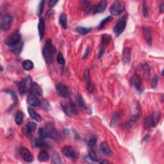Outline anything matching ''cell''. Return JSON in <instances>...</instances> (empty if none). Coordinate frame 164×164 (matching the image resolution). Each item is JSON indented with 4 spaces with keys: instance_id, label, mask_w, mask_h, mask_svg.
Instances as JSON below:
<instances>
[{
    "instance_id": "6da1fadb",
    "label": "cell",
    "mask_w": 164,
    "mask_h": 164,
    "mask_svg": "<svg viewBox=\"0 0 164 164\" xmlns=\"http://www.w3.org/2000/svg\"><path fill=\"white\" fill-rule=\"evenodd\" d=\"M56 48L53 46L52 40L46 41L42 49V55L47 64H52L53 62L54 55L56 52Z\"/></svg>"
},
{
    "instance_id": "7a4b0ae2",
    "label": "cell",
    "mask_w": 164,
    "mask_h": 164,
    "mask_svg": "<svg viewBox=\"0 0 164 164\" xmlns=\"http://www.w3.org/2000/svg\"><path fill=\"white\" fill-rule=\"evenodd\" d=\"M21 35L19 34V32L17 31L12 33L10 35H9L7 38L5 39V43L7 46L12 48L14 47L17 46L21 43Z\"/></svg>"
},
{
    "instance_id": "3957f363",
    "label": "cell",
    "mask_w": 164,
    "mask_h": 164,
    "mask_svg": "<svg viewBox=\"0 0 164 164\" xmlns=\"http://www.w3.org/2000/svg\"><path fill=\"white\" fill-rule=\"evenodd\" d=\"M61 106L65 114L68 116L76 115L78 113L77 107L74 103L72 101H63L61 102Z\"/></svg>"
},
{
    "instance_id": "277c9868",
    "label": "cell",
    "mask_w": 164,
    "mask_h": 164,
    "mask_svg": "<svg viewBox=\"0 0 164 164\" xmlns=\"http://www.w3.org/2000/svg\"><path fill=\"white\" fill-rule=\"evenodd\" d=\"M62 153L65 156L71 160H73V161L78 160L79 158V153L78 151L71 145H65L63 147L62 149Z\"/></svg>"
},
{
    "instance_id": "5b68a950",
    "label": "cell",
    "mask_w": 164,
    "mask_h": 164,
    "mask_svg": "<svg viewBox=\"0 0 164 164\" xmlns=\"http://www.w3.org/2000/svg\"><path fill=\"white\" fill-rule=\"evenodd\" d=\"M34 82L32 81L30 78H26L22 80L21 82H17L18 89L20 94H24L26 92H30L31 86Z\"/></svg>"
},
{
    "instance_id": "8992f818",
    "label": "cell",
    "mask_w": 164,
    "mask_h": 164,
    "mask_svg": "<svg viewBox=\"0 0 164 164\" xmlns=\"http://www.w3.org/2000/svg\"><path fill=\"white\" fill-rule=\"evenodd\" d=\"M48 137L52 138L54 140H57L59 138V134H58L55 126L52 122H47L45 124V127Z\"/></svg>"
},
{
    "instance_id": "52a82bcc",
    "label": "cell",
    "mask_w": 164,
    "mask_h": 164,
    "mask_svg": "<svg viewBox=\"0 0 164 164\" xmlns=\"http://www.w3.org/2000/svg\"><path fill=\"white\" fill-rule=\"evenodd\" d=\"M127 24V16H123L117 21L114 29V32L116 36H119L125 31Z\"/></svg>"
},
{
    "instance_id": "ba28073f",
    "label": "cell",
    "mask_w": 164,
    "mask_h": 164,
    "mask_svg": "<svg viewBox=\"0 0 164 164\" xmlns=\"http://www.w3.org/2000/svg\"><path fill=\"white\" fill-rule=\"evenodd\" d=\"M13 21V17L10 14H6L1 17L0 27L3 32H7L11 27Z\"/></svg>"
},
{
    "instance_id": "9c48e42d",
    "label": "cell",
    "mask_w": 164,
    "mask_h": 164,
    "mask_svg": "<svg viewBox=\"0 0 164 164\" xmlns=\"http://www.w3.org/2000/svg\"><path fill=\"white\" fill-rule=\"evenodd\" d=\"M125 9V3L121 1H116L112 3L110 8V12L112 16L120 15Z\"/></svg>"
},
{
    "instance_id": "30bf717a",
    "label": "cell",
    "mask_w": 164,
    "mask_h": 164,
    "mask_svg": "<svg viewBox=\"0 0 164 164\" xmlns=\"http://www.w3.org/2000/svg\"><path fill=\"white\" fill-rule=\"evenodd\" d=\"M37 125L34 122H29L26 125L23 127V133L25 136L28 138H31L33 136V133L36 130Z\"/></svg>"
},
{
    "instance_id": "8fae6325",
    "label": "cell",
    "mask_w": 164,
    "mask_h": 164,
    "mask_svg": "<svg viewBox=\"0 0 164 164\" xmlns=\"http://www.w3.org/2000/svg\"><path fill=\"white\" fill-rule=\"evenodd\" d=\"M110 39H111V37L109 35L104 34L103 35V37H102V39H101V45L100 49L99 54H98V58H101L103 56V54L105 52V49H106L107 46H108L109 42H110Z\"/></svg>"
},
{
    "instance_id": "7c38bea8",
    "label": "cell",
    "mask_w": 164,
    "mask_h": 164,
    "mask_svg": "<svg viewBox=\"0 0 164 164\" xmlns=\"http://www.w3.org/2000/svg\"><path fill=\"white\" fill-rule=\"evenodd\" d=\"M56 91L58 96L62 97L67 98L69 97V95H70L69 88L62 83H57L56 85Z\"/></svg>"
},
{
    "instance_id": "4fadbf2b",
    "label": "cell",
    "mask_w": 164,
    "mask_h": 164,
    "mask_svg": "<svg viewBox=\"0 0 164 164\" xmlns=\"http://www.w3.org/2000/svg\"><path fill=\"white\" fill-rule=\"evenodd\" d=\"M130 83L135 89H136L140 92H142L143 90L142 79L138 74H135L133 76H132V77L130 79Z\"/></svg>"
},
{
    "instance_id": "5bb4252c",
    "label": "cell",
    "mask_w": 164,
    "mask_h": 164,
    "mask_svg": "<svg viewBox=\"0 0 164 164\" xmlns=\"http://www.w3.org/2000/svg\"><path fill=\"white\" fill-rule=\"evenodd\" d=\"M20 155L22 156V158L24 159V161H26L28 163H31L34 161V156L32 154V153L28 150L26 148H21L20 149Z\"/></svg>"
},
{
    "instance_id": "9a60e30c",
    "label": "cell",
    "mask_w": 164,
    "mask_h": 164,
    "mask_svg": "<svg viewBox=\"0 0 164 164\" xmlns=\"http://www.w3.org/2000/svg\"><path fill=\"white\" fill-rule=\"evenodd\" d=\"M143 37L148 44L151 46L152 44V29L151 27L144 26L143 28Z\"/></svg>"
},
{
    "instance_id": "2e32d148",
    "label": "cell",
    "mask_w": 164,
    "mask_h": 164,
    "mask_svg": "<svg viewBox=\"0 0 164 164\" xmlns=\"http://www.w3.org/2000/svg\"><path fill=\"white\" fill-rule=\"evenodd\" d=\"M160 117H161V114L158 112L153 113V114L149 117H148L151 127H155L157 126L158 122L160 121Z\"/></svg>"
},
{
    "instance_id": "e0dca14e",
    "label": "cell",
    "mask_w": 164,
    "mask_h": 164,
    "mask_svg": "<svg viewBox=\"0 0 164 164\" xmlns=\"http://www.w3.org/2000/svg\"><path fill=\"white\" fill-rule=\"evenodd\" d=\"M28 103L32 107H39L41 105V101L36 95L33 94H30L28 96L27 99Z\"/></svg>"
},
{
    "instance_id": "ac0fdd59",
    "label": "cell",
    "mask_w": 164,
    "mask_h": 164,
    "mask_svg": "<svg viewBox=\"0 0 164 164\" xmlns=\"http://www.w3.org/2000/svg\"><path fill=\"white\" fill-rule=\"evenodd\" d=\"M30 94H33L36 96H42L43 91L42 89L38 83L35 82H33L32 85L31 86Z\"/></svg>"
},
{
    "instance_id": "d6986e66",
    "label": "cell",
    "mask_w": 164,
    "mask_h": 164,
    "mask_svg": "<svg viewBox=\"0 0 164 164\" xmlns=\"http://www.w3.org/2000/svg\"><path fill=\"white\" fill-rule=\"evenodd\" d=\"M38 30L40 40L41 41L45 34V21L43 17H41L39 19V22L38 24Z\"/></svg>"
},
{
    "instance_id": "ffe728a7",
    "label": "cell",
    "mask_w": 164,
    "mask_h": 164,
    "mask_svg": "<svg viewBox=\"0 0 164 164\" xmlns=\"http://www.w3.org/2000/svg\"><path fill=\"white\" fill-rule=\"evenodd\" d=\"M100 149L101 151L103 152L105 155L109 156L113 155V152L112 151L111 149L109 147V145L106 142H102L100 144Z\"/></svg>"
},
{
    "instance_id": "44dd1931",
    "label": "cell",
    "mask_w": 164,
    "mask_h": 164,
    "mask_svg": "<svg viewBox=\"0 0 164 164\" xmlns=\"http://www.w3.org/2000/svg\"><path fill=\"white\" fill-rule=\"evenodd\" d=\"M107 3L105 1H101L98 4L94 6V8L92 10L94 11V13H101L105 11V10L107 8Z\"/></svg>"
},
{
    "instance_id": "7402d4cb",
    "label": "cell",
    "mask_w": 164,
    "mask_h": 164,
    "mask_svg": "<svg viewBox=\"0 0 164 164\" xmlns=\"http://www.w3.org/2000/svg\"><path fill=\"white\" fill-rule=\"evenodd\" d=\"M28 114L30 115V116L32 119H34L37 122H41L42 121V117L38 113L36 112L34 109H33L32 108L29 107L28 108Z\"/></svg>"
},
{
    "instance_id": "603a6c76",
    "label": "cell",
    "mask_w": 164,
    "mask_h": 164,
    "mask_svg": "<svg viewBox=\"0 0 164 164\" xmlns=\"http://www.w3.org/2000/svg\"><path fill=\"white\" fill-rule=\"evenodd\" d=\"M131 60V49L126 48L124 49L122 54V61L125 64H129Z\"/></svg>"
},
{
    "instance_id": "cb8c5ba5",
    "label": "cell",
    "mask_w": 164,
    "mask_h": 164,
    "mask_svg": "<svg viewBox=\"0 0 164 164\" xmlns=\"http://www.w3.org/2000/svg\"><path fill=\"white\" fill-rule=\"evenodd\" d=\"M35 146L39 148H43L48 147V144L45 141V139H43L42 138H38L37 139H35L34 141Z\"/></svg>"
},
{
    "instance_id": "d4e9b609",
    "label": "cell",
    "mask_w": 164,
    "mask_h": 164,
    "mask_svg": "<svg viewBox=\"0 0 164 164\" xmlns=\"http://www.w3.org/2000/svg\"><path fill=\"white\" fill-rule=\"evenodd\" d=\"M59 23L61 26L64 29H67V16L66 14L62 13L59 17Z\"/></svg>"
},
{
    "instance_id": "484cf974",
    "label": "cell",
    "mask_w": 164,
    "mask_h": 164,
    "mask_svg": "<svg viewBox=\"0 0 164 164\" xmlns=\"http://www.w3.org/2000/svg\"><path fill=\"white\" fill-rule=\"evenodd\" d=\"M22 66L26 71H31L34 67V64L30 60H25L22 64Z\"/></svg>"
},
{
    "instance_id": "4316f807",
    "label": "cell",
    "mask_w": 164,
    "mask_h": 164,
    "mask_svg": "<svg viewBox=\"0 0 164 164\" xmlns=\"http://www.w3.org/2000/svg\"><path fill=\"white\" fill-rule=\"evenodd\" d=\"M23 121H24L23 112L20 110L17 111L15 116V122L17 125H21L23 123Z\"/></svg>"
},
{
    "instance_id": "83f0119b",
    "label": "cell",
    "mask_w": 164,
    "mask_h": 164,
    "mask_svg": "<svg viewBox=\"0 0 164 164\" xmlns=\"http://www.w3.org/2000/svg\"><path fill=\"white\" fill-rule=\"evenodd\" d=\"M49 159V154L45 151H42L40 152L38 156V160L40 162H48Z\"/></svg>"
},
{
    "instance_id": "f1b7e54d",
    "label": "cell",
    "mask_w": 164,
    "mask_h": 164,
    "mask_svg": "<svg viewBox=\"0 0 164 164\" xmlns=\"http://www.w3.org/2000/svg\"><path fill=\"white\" fill-rule=\"evenodd\" d=\"M76 30L79 34L82 35H84L87 34H89V32L92 30V28H86V27H82V26H78L76 27Z\"/></svg>"
},
{
    "instance_id": "f546056e",
    "label": "cell",
    "mask_w": 164,
    "mask_h": 164,
    "mask_svg": "<svg viewBox=\"0 0 164 164\" xmlns=\"http://www.w3.org/2000/svg\"><path fill=\"white\" fill-rule=\"evenodd\" d=\"M112 19H113V17L112 16H108L105 18V19L102 20L101 21V23H100L99 26H98V27H97L98 30H102V29L105 26V25H106L108 23H109L110 21H111Z\"/></svg>"
},
{
    "instance_id": "4dcf8cb0",
    "label": "cell",
    "mask_w": 164,
    "mask_h": 164,
    "mask_svg": "<svg viewBox=\"0 0 164 164\" xmlns=\"http://www.w3.org/2000/svg\"><path fill=\"white\" fill-rule=\"evenodd\" d=\"M89 157L91 160H92L93 162H99V158H98L97 155L96 153V152L92 149V150H90L89 152Z\"/></svg>"
},
{
    "instance_id": "1f68e13d",
    "label": "cell",
    "mask_w": 164,
    "mask_h": 164,
    "mask_svg": "<svg viewBox=\"0 0 164 164\" xmlns=\"http://www.w3.org/2000/svg\"><path fill=\"white\" fill-rule=\"evenodd\" d=\"M38 133H39V137L40 138H42L43 139H46V138H48V133L45 128L44 127H40L38 130Z\"/></svg>"
},
{
    "instance_id": "d6a6232c",
    "label": "cell",
    "mask_w": 164,
    "mask_h": 164,
    "mask_svg": "<svg viewBox=\"0 0 164 164\" xmlns=\"http://www.w3.org/2000/svg\"><path fill=\"white\" fill-rule=\"evenodd\" d=\"M52 163H62V162L60 159V157L58 153L54 152L52 155Z\"/></svg>"
},
{
    "instance_id": "836d02e7",
    "label": "cell",
    "mask_w": 164,
    "mask_h": 164,
    "mask_svg": "<svg viewBox=\"0 0 164 164\" xmlns=\"http://www.w3.org/2000/svg\"><path fill=\"white\" fill-rule=\"evenodd\" d=\"M23 43H22V44L20 43L19 44H18L17 46L14 47V48H11V51H12V52H13L14 54H18L21 52L22 49H23Z\"/></svg>"
},
{
    "instance_id": "e575fe53",
    "label": "cell",
    "mask_w": 164,
    "mask_h": 164,
    "mask_svg": "<svg viewBox=\"0 0 164 164\" xmlns=\"http://www.w3.org/2000/svg\"><path fill=\"white\" fill-rule=\"evenodd\" d=\"M84 79H85V82L86 83V85L89 84L91 82V80H90V71L89 69H85V71L84 72Z\"/></svg>"
},
{
    "instance_id": "d590c367",
    "label": "cell",
    "mask_w": 164,
    "mask_h": 164,
    "mask_svg": "<svg viewBox=\"0 0 164 164\" xmlns=\"http://www.w3.org/2000/svg\"><path fill=\"white\" fill-rule=\"evenodd\" d=\"M96 142H97L96 137L93 136L90 138L89 140L88 141V143H87V145H88V146L90 148H94L96 144Z\"/></svg>"
},
{
    "instance_id": "8d00e7d4",
    "label": "cell",
    "mask_w": 164,
    "mask_h": 164,
    "mask_svg": "<svg viewBox=\"0 0 164 164\" xmlns=\"http://www.w3.org/2000/svg\"><path fill=\"white\" fill-rule=\"evenodd\" d=\"M158 76L157 75H155L153 76V78L152 80H151V88L154 89L155 87L158 85Z\"/></svg>"
},
{
    "instance_id": "74e56055",
    "label": "cell",
    "mask_w": 164,
    "mask_h": 164,
    "mask_svg": "<svg viewBox=\"0 0 164 164\" xmlns=\"http://www.w3.org/2000/svg\"><path fill=\"white\" fill-rule=\"evenodd\" d=\"M57 61L61 65H65V60L63 56V54L61 53H59L57 55Z\"/></svg>"
},
{
    "instance_id": "f35d334b",
    "label": "cell",
    "mask_w": 164,
    "mask_h": 164,
    "mask_svg": "<svg viewBox=\"0 0 164 164\" xmlns=\"http://www.w3.org/2000/svg\"><path fill=\"white\" fill-rule=\"evenodd\" d=\"M44 3H45V1H41V2H40V4L39 5V8H38V10H37L38 16H41V14L42 13L44 7Z\"/></svg>"
},
{
    "instance_id": "ab89813d",
    "label": "cell",
    "mask_w": 164,
    "mask_h": 164,
    "mask_svg": "<svg viewBox=\"0 0 164 164\" xmlns=\"http://www.w3.org/2000/svg\"><path fill=\"white\" fill-rule=\"evenodd\" d=\"M78 105L79 106L81 107L83 109H86V107H85V105L84 103V101H83L82 97L79 95L78 97Z\"/></svg>"
},
{
    "instance_id": "60d3db41",
    "label": "cell",
    "mask_w": 164,
    "mask_h": 164,
    "mask_svg": "<svg viewBox=\"0 0 164 164\" xmlns=\"http://www.w3.org/2000/svg\"><path fill=\"white\" fill-rule=\"evenodd\" d=\"M143 70H144V74L145 77H148L149 76V72H150V69L148 64H144L143 65Z\"/></svg>"
},
{
    "instance_id": "b9f144b4",
    "label": "cell",
    "mask_w": 164,
    "mask_h": 164,
    "mask_svg": "<svg viewBox=\"0 0 164 164\" xmlns=\"http://www.w3.org/2000/svg\"><path fill=\"white\" fill-rule=\"evenodd\" d=\"M143 14L144 17H145L148 16V6L145 3H144V4H143Z\"/></svg>"
},
{
    "instance_id": "7bdbcfd3",
    "label": "cell",
    "mask_w": 164,
    "mask_h": 164,
    "mask_svg": "<svg viewBox=\"0 0 164 164\" xmlns=\"http://www.w3.org/2000/svg\"><path fill=\"white\" fill-rule=\"evenodd\" d=\"M58 1H56V0H50L48 2V5L49 8H53L54 6H55L57 3H58Z\"/></svg>"
},
{
    "instance_id": "ee69618b",
    "label": "cell",
    "mask_w": 164,
    "mask_h": 164,
    "mask_svg": "<svg viewBox=\"0 0 164 164\" xmlns=\"http://www.w3.org/2000/svg\"><path fill=\"white\" fill-rule=\"evenodd\" d=\"M117 117H118V116L116 114H115L114 116H113V117L112 119V121H111V122H110L111 126H114L115 125L116 121H117Z\"/></svg>"
},
{
    "instance_id": "f6af8a7d",
    "label": "cell",
    "mask_w": 164,
    "mask_h": 164,
    "mask_svg": "<svg viewBox=\"0 0 164 164\" xmlns=\"http://www.w3.org/2000/svg\"><path fill=\"white\" fill-rule=\"evenodd\" d=\"M5 92L6 93H8V94H11V96H12V99L14 100V101H17V96H16V94H15V93H14V92H12V90H5Z\"/></svg>"
},
{
    "instance_id": "bcb514c9",
    "label": "cell",
    "mask_w": 164,
    "mask_h": 164,
    "mask_svg": "<svg viewBox=\"0 0 164 164\" xmlns=\"http://www.w3.org/2000/svg\"><path fill=\"white\" fill-rule=\"evenodd\" d=\"M89 53H90V48L88 47V48H87V49L85 51V53L84 54V55H83V59H85V58L88 57V56L89 55Z\"/></svg>"
},
{
    "instance_id": "7dc6e473",
    "label": "cell",
    "mask_w": 164,
    "mask_h": 164,
    "mask_svg": "<svg viewBox=\"0 0 164 164\" xmlns=\"http://www.w3.org/2000/svg\"><path fill=\"white\" fill-rule=\"evenodd\" d=\"M160 12H161L162 13H163L164 12V3H162V4L160 5Z\"/></svg>"
},
{
    "instance_id": "c3c4849f",
    "label": "cell",
    "mask_w": 164,
    "mask_h": 164,
    "mask_svg": "<svg viewBox=\"0 0 164 164\" xmlns=\"http://www.w3.org/2000/svg\"><path fill=\"white\" fill-rule=\"evenodd\" d=\"M100 163H109V162L107 161V160H103V161H101Z\"/></svg>"
}]
</instances>
